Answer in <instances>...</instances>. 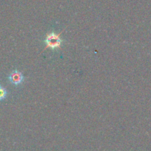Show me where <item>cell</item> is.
Returning <instances> with one entry per match:
<instances>
[{
  "label": "cell",
  "mask_w": 151,
  "mask_h": 151,
  "mask_svg": "<svg viewBox=\"0 0 151 151\" xmlns=\"http://www.w3.org/2000/svg\"><path fill=\"white\" fill-rule=\"evenodd\" d=\"M62 32L63 31L58 34H57L54 31L48 32L46 35V38L44 39V44H46V47L44 50L48 48H50L52 50H56V49H60V46L64 42L63 40L61 39L60 37Z\"/></svg>",
  "instance_id": "obj_1"
},
{
  "label": "cell",
  "mask_w": 151,
  "mask_h": 151,
  "mask_svg": "<svg viewBox=\"0 0 151 151\" xmlns=\"http://www.w3.org/2000/svg\"><path fill=\"white\" fill-rule=\"evenodd\" d=\"M8 80L12 84L17 86L23 83L25 80V77L22 72L18 71L17 69H15L8 75Z\"/></svg>",
  "instance_id": "obj_2"
},
{
  "label": "cell",
  "mask_w": 151,
  "mask_h": 151,
  "mask_svg": "<svg viewBox=\"0 0 151 151\" xmlns=\"http://www.w3.org/2000/svg\"><path fill=\"white\" fill-rule=\"evenodd\" d=\"M7 95H8V91H7V88L3 86L0 85V101H3L5 100Z\"/></svg>",
  "instance_id": "obj_3"
}]
</instances>
